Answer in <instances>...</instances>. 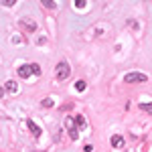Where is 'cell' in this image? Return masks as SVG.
I'll return each mask as SVG.
<instances>
[{"mask_svg":"<svg viewBox=\"0 0 152 152\" xmlns=\"http://www.w3.org/2000/svg\"><path fill=\"white\" fill-rule=\"evenodd\" d=\"M65 130H67V134H69L71 140H77V138H79V132H77V124H75V118H71V116L65 118Z\"/></svg>","mask_w":152,"mask_h":152,"instance_id":"cell-1","label":"cell"},{"mask_svg":"<svg viewBox=\"0 0 152 152\" xmlns=\"http://www.w3.org/2000/svg\"><path fill=\"white\" fill-rule=\"evenodd\" d=\"M71 73V67L69 63H65V61H61L57 67H55V75H57V79H67Z\"/></svg>","mask_w":152,"mask_h":152,"instance_id":"cell-2","label":"cell"},{"mask_svg":"<svg viewBox=\"0 0 152 152\" xmlns=\"http://www.w3.org/2000/svg\"><path fill=\"white\" fill-rule=\"evenodd\" d=\"M124 81L126 83H146L148 77H146L144 73H136V71H134V73H128V75L124 77Z\"/></svg>","mask_w":152,"mask_h":152,"instance_id":"cell-3","label":"cell"},{"mask_svg":"<svg viewBox=\"0 0 152 152\" xmlns=\"http://www.w3.org/2000/svg\"><path fill=\"white\" fill-rule=\"evenodd\" d=\"M26 128L31 130V134H33V136H37V138L41 136V126H37L33 120H26Z\"/></svg>","mask_w":152,"mask_h":152,"instance_id":"cell-4","label":"cell"},{"mask_svg":"<svg viewBox=\"0 0 152 152\" xmlns=\"http://www.w3.org/2000/svg\"><path fill=\"white\" fill-rule=\"evenodd\" d=\"M110 144H112V148H122V146H124V138H122L120 134H114V136L110 138Z\"/></svg>","mask_w":152,"mask_h":152,"instance_id":"cell-5","label":"cell"},{"mask_svg":"<svg viewBox=\"0 0 152 152\" xmlns=\"http://www.w3.org/2000/svg\"><path fill=\"white\" fill-rule=\"evenodd\" d=\"M16 73H18V77H23V79H26L28 75H33L31 65H23V67H18V69H16Z\"/></svg>","mask_w":152,"mask_h":152,"instance_id":"cell-6","label":"cell"},{"mask_svg":"<svg viewBox=\"0 0 152 152\" xmlns=\"http://www.w3.org/2000/svg\"><path fill=\"white\" fill-rule=\"evenodd\" d=\"M20 24H24L28 31H35V28H37V23L33 20V18H23V20H20Z\"/></svg>","mask_w":152,"mask_h":152,"instance_id":"cell-7","label":"cell"},{"mask_svg":"<svg viewBox=\"0 0 152 152\" xmlns=\"http://www.w3.org/2000/svg\"><path fill=\"white\" fill-rule=\"evenodd\" d=\"M138 107H140L142 112H146V114H152V104H148V102H142V104H138Z\"/></svg>","mask_w":152,"mask_h":152,"instance_id":"cell-8","label":"cell"},{"mask_svg":"<svg viewBox=\"0 0 152 152\" xmlns=\"http://www.w3.org/2000/svg\"><path fill=\"white\" fill-rule=\"evenodd\" d=\"M75 124H77L79 128H85V126H87V122H85L83 116H75Z\"/></svg>","mask_w":152,"mask_h":152,"instance_id":"cell-9","label":"cell"},{"mask_svg":"<svg viewBox=\"0 0 152 152\" xmlns=\"http://www.w3.org/2000/svg\"><path fill=\"white\" fill-rule=\"evenodd\" d=\"M6 89H8V91H16V89H18V85H16V81H14V79H10V81H6Z\"/></svg>","mask_w":152,"mask_h":152,"instance_id":"cell-10","label":"cell"},{"mask_svg":"<svg viewBox=\"0 0 152 152\" xmlns=\"http://www.w3.org/2000/svg\"><path fill=\"white\" fill-rule=\"evenodd\" d=\"M85 87H87V83L83 81V79H79V81L75 83V89H77V91H85Z\"/></svg>","mask_w":152,"mask_h":152,"instance_id":"cell-11","label":"cell"},{"mask_svg":"<svg viewBox=\"0 0 152 152\" xmlns=\"http://www.w3.org/2000/svg\"><path fill=\"white\" fill-rule=\"evenodd\" d=\"M41 104H43V107H53V104H55V102H53V97H45Z\"/></svg>","mask_w":152,"mask_h":152,"instance_id":"cell-12","label":"cell"},{"mask_svg":"<svg viewBox=\"0 0 152 152\" xmlns=\"http://www.w3.org/2000/svg\"><path fill=\"white\" fill-rule=\"evenodd\" d=\"M31 71H33V75H41V67L37 63H31Z\"/></svg>","mask_w":152,"mask_h":152,"instance_id":"cell-13","label":"cell"},{"mask_svg":"<svg viewBox=\"0 0 152 152\" xmlns=\"http://www.w3.org/2000/svg\"><path fill=\"white\" fill-rule=\"evenodd\" d=\"M14 2H16V0H0L2 6H14Z\"/></svg>","mask_w":152,"mask_h":152,"instance_id":"cell-14","label":"cell"},{"mask_svg":"<svg viewBox=\"0 0 152 152\" xmlns=\"http://www.w3.org/2000/svg\"><path fill=\"white\" fill-rule=\"evenodd\" d=\"M43 4H45V8H55V2L53 0H43Z\"/></svg>","mask_w":152,"mask_h":152,"instance_id":"cell-15","label":"cell"},{"mask_svg":"<svg viewBox=\"0 0 152 152\" xmlns=\"http://www.w3.org/2000/svg\"><path fill=\"white\" fill-rule=\"evenodd\" d=\"M75 6H77V8H85V0H77Z\"/></svg>","mask_w":152,"mask_h":152,"instance_id":"cell-16","label":"cell"},{"mask_svg":"<svg viewBox=\"0 0 152 152\" xmlns=\"http://www.w3.org/2000/svg\"><path fill=\"white\" fill-rule=\"evenodd\" d=\"M83 152H94V146H91V144H85V146H83Z\"/></svg>","mask_w":152,"mask_h":152,"instance_id":"cell-17","label":"cell"},{"mask_svg":"<svg viewBox=\"0 0 152 152\" xmlns=\"http://www.w3.org/2000/svg\"><path fill=\"white\" fill-rule=\"evenodd\" d=\"M2 95H4V89H2V87H0V97H2Z\"/></svg>","mask_w":152,"mask_h":152,"instance_id":"cell-18","label":"cell"}]
</instances>
